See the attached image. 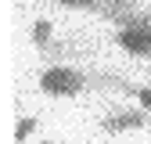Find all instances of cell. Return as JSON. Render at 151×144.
<instances>
[{"label": "cell", "mask_w": 151, "mask_h": 144, "mask_svg": "<svg viewBox=\"0 0 151 144\" xmlns=\"http://www.w3.org/2000/svg\"><path fill=\"white\" fill-rule=\"evenodd\" d=\"M40 90L47 97H76L86 90V72L68 68V65H50L40 76Z\"/></svg>", "instance_id": "6da1fadb"}, {"label": "cell", "mask_w": 151, "mask_h": 144, "mask_svg": "<svg viewBox=\"0 0 151 144\" xmlns=\"http://www.w3.org/2000/svg\"><path fill=\"white\" fill-rule=\"evenodd\" d=\"M36 126H40V122H36L32 115H22V119H18V126H14V140H18V144H25V140H29V133L36 130Z\"/></svg>", "instance_id": "5b68a950"}, {"label": "cell", "mask_w": 151, "mask_h": 144, "mask_svg": "<svg viewBox=\"0 0 151 144\" xmlns=\"http://www.w3.org/2000/svg\"><path fill=\"white\" fill-rule=\"evenodd\" d=\"M115 43L133 58H151V29H119Z\"/></svg>", "instance_id": "3957f363"}, {"label": "cell", "mask_w": 151, "mask_h": 144, "mask_svg": "<svg viewBox=\"0 0 151 144\" xmlns=\"http://www.w3.org/2000/svg\"><path fill=\"white\" fill-rule=\"evenodd\" d=\"M40 144H58V140H40Z\"/></svg>", "instance_id": "ba28073f"}, {"label": "cell", "mask_w": 151, "mask_h": 144, "mask_svg": "<svg viewBox=\"0 0 151 144\" xmlns=\"http://www.w3.org/2000/svg\"><path fill=\"white\" fill-rule=\"evenodd\" d=\"M122 4H137V0H122Z\"/></svg>", "instance_id": "9c48e42d"}, {"label": "cell", "mask_w": 151, "mask_h": 144, "mask_svg": "<svg viewBox=\"0 0 151 144\" xmlns=\"http://www.w3.org/2000/svg\"><path fill=\"white\" fill-rule=\"evenodd\" d=\"M147 126V112L144 108H115L101 119L104 133H126V130H144Z\"/></svg>", "instance_id": "7a4b0ae2"}, {"label": "cell", "mask_w": 151, "mask_h": 144, "mask_svg": "<svg viewBox=\"0 0 151 144\" xmlns=\"http://www.w3.org/2000/svg\"><path fill=\"white\" fill-rule=\"evenodd\" d=\"M54 4H61V7H90V11H97V7L111 4V0H54Z\"/></svg>", "instance_id": "8992f818"}, {"label": "cell", "mask_w": 151, "mask_h": 144, "mask_svg": "<svg viewBox=\"0 0 151 144\" xmlns=\"http://www.w3.org/2000/svg\"><path fill=\"white\" fill-rule=\"evenodd\" d=\"M137 101H140V108H144V112H151V83L137 90Z\"/></svg>", "instance_id": "52a82bcc"}, {"label": "cell", "mask_w": 151, "mask_h": 144, "mask_svg": "<svg viewBox=\"0 0 151 144\" xmlns=\"http://www.w3.org/2000/svg\"><path fill=\"white\" fill-rule=\"evenodd\" d=\"M32 43L40 47V50H47L54 43V25L47 22V18H36V22H32Z\"/></svg>", "instance_id": "277c9868"}]
</instances>
